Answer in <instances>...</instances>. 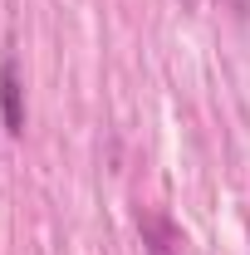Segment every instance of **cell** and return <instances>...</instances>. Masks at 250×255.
Here are the masks:
<instances>
[{"instance_id":"1","label":"cell","mask_w":250,"mask_h":255,"mask_svg":"<svg viewBox=\"0 0 250 255\" xmlns=\"http://www.w3.org/2000/svg\"><path fill=\"white\" fill-rule=\"evenodd\" d=\"M0 103H5V128H10V132H25V94H20L15 64L0 69Z\"/></svg>"}]
</instances>
